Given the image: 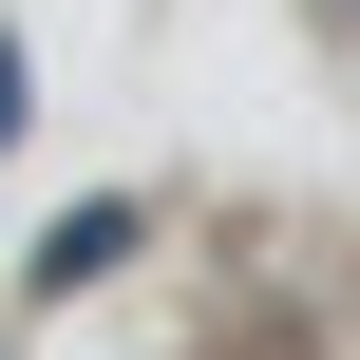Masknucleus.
<instances>
[{
  "mask_svg": "<svg viewBox=\"0 0 360 360\" xmlns=\"http://www.w3.org/2000/svg\"><path fill=\"white\" fill-rule=\"evenodd\" d=\"M133 247H152V209H133V190H114V209H57V247H38V285H114Z\"/></svg>",
  "mask_w": 360,
  "mask_h": 360,
  "instance_id": "nucleus-1",
  "label": "nucleus"
},
{
  "mask_svg": "<svg viewBox=\"0 0 360 360\" xmlns=\"http://www.w3.org/2000/svg\"><path fill=\"white\" fill-rule=\"evenodd\" d=\"M0 133H19V38H0Z\"/></svg>",
  "mask_w": 360,
  "mask_h": 360,
  "instance_id": "nucleus-2",
  "label": "nucleus"
}]
</instances>
